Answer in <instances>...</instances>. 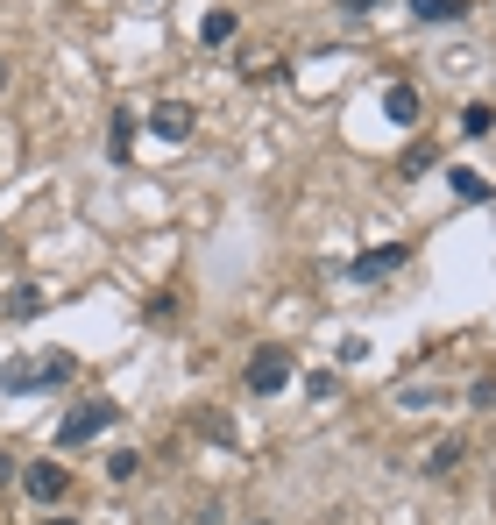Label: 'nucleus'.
<instances>
[{
    "label": "nucleus",
    "mask_w": 496,
    "mask_h": 525,
    "mask_svg": "<svg viewBox=\"0 0 496 525\" xmlns=\"http://www.w3.org/2000/svg\"><path fill=\"white\" fill-rule=\"evenodd\" d=\"M199 43H206V50H220V43H234V15H227V8H213V15L199 22Z\"/></svg>",
    "instance_id": "ddd939ff"
},
{
    "label": "nucleus",
    "mask_w": 496,
    "mask_h": 525,
    "mask_svg": "<svg viewBox=\"0 0 496 525\" xmlns=\"http://www.w3.org/2000/svg\"><path fill=\"white\" fill-rule=\"evenodd\" d=\"M135 469H142V462H135V455H128V447H114V455H107V476H114V483H128V476H135Z\"/></svg>",
    "instance_id": "dca6fc26"
},
{
    "label": "nucleus",
    "mask_w": 496,
    "mask_h": 525,
    "mask_svg": "<svg viewBox=\"0 0 496 525\" xmlns=\"http://www.w3.org/2000/svg\"><path fill=\"white\" fill-rule=\"evenodd\" d=\"M284 384H291V355H284V348L248 355V391H256V398H277Z\"/></svg>",
    "instance_id": "f03ea898"
},
{
    "label": "nucleus",
    "mask_w": 496,
    "mask_h": 525,
    "mask_svg": "<svg viewBox=\"0 0 496 525\" xmlns=\"http://www.w3.org/2000/svg\"><path fill=\"white\" fill-rule=\"evenodd\" d=\"M43 525H78V518H43Z\"/></svg>",
    "instance_id": "412c9836"
},
{
    "label": "nucleus",
    "mask_w": 496,
    "mask_h": 525,
    "mask_svg": "<svg viewBox=\"0 0 496 525\" xmlns=\"http://www.w3.org/2000/svg\"><path fill=\"white\" fill-rule=\"evenodd\" d=\"M411 15H419V22H461L468 0H411Z\"/></svg>",
    "instance_id": "9b49d317"
},
{
    "label": "nucleus",
    "mask_w": 496,
    "mask_h": 525,
    "mask_svg": "<svg viewBox=\"0 0 496 525\" xmlns=\"http://www.w3.org/2000/svg\"><path fill=\"white\" fill-rule=\"evenodd\" d=\"M0 391H8V398H22V391H36V362H8V369H0Z\"/></svg>",
    "instance_id": "f8f14e48"
},
{
    "label": "nucleus",
    "mask_w": 496,
    "mask_h": 525,
    "mask_svg": "<svg viewBox=\"0 0 496 525\" xmlns=\"http://www.w3.org/2000/svg\"><path fill=\"white\" fill-rule=\"evenodd\" d=\"M135 128H142V121L121 107V114H114V128H107V157H114V164H128V157H135Z\"/></svg>",
    "instance_id": "423d86ee"
},
{
    "label": "nucleus",
    "mask_w": 496,
    "mask_h": 525,
    "mask_svg": "<svg viewBox=\"0 0 496 525\" xmlns=\"http://www.w3.org/2000/svg\"><path fill=\"white\" fill-rule=\"evenodd\" d=\"M461 455H468V440H440L433 455H426V476H454V469H461Z\"/></svg>",
    "instance_id": "9d476101"
},
{
    "label": "nucleus",
    "mask_w": 496,
    "mask_h": 525,
    "mask_svg": "<svg viewBox=\"0 0 496 525\" xmlns=\"http://www.w3.org/2000/svg\"><path fill=\"white\" fill-rule=\"evenodd\" d=\"M192 128H199V114H192L185 100H156V107H149V135H156V142H192Z\"/></svg>",
    "instance_id": "7ed1b4c3"
},
{
    "label": "nucleus",
    "mask_w": 496,
    "mask_h": 525,
    "mask_svg": "<svg viewBox=\"0 0 496 525\" xmlns=\"http://www.w3.org/2000/svg\"><path fill=\"white\" fill-rule=\"evenodd\" d=\"M43 306H50V298H43L36 284H15V291H8V320H36Z\"/></svg>",
    "instance_id": "1a4fd4ad"
},
{
    "label": "nucleus",
    "mask_w": 496,
    "mask_h": 525,
    "mask_svg": "<svg viewBox=\"0 0 496 525\" xmlns=\"http://www.w3.org/2000/svg\"><path fill=\"white\" fill-rule=\"evenodd\" d=\"M71 369H78V355H71V348H50V362L36 369V391H57V384H71Z\"/></svg>",
    "instance_id": "0eeeda50"
},
{
    "label": "nucleus",
    "mask_w": 496,
    "mask_h": 525,
    "mask_svg": "<svg viewBox=\"0 0 496 525\" xmlns=\"http://www.w3.org/2000/svg\"><path fill=\"white\" fill-rule=\"evenodd\" d=\"M489 128H496V114H489V107H468V114H461V135H468V142H482Z\"/></svg>",
    "instance_id": "2eb2a0df"
},
{
    "label": "nucleus",
    "mask_w": 496,
    "mask_h": 525,
    "mask_svg": "<svg viewBox=\"0 0 496 525\" xmlns=\"http://www.w3.org/2000/svg\"><path fill=\"white\" fill-rule=\"evenodd\" d=\"M341 8H348V15H376V8H383V0H341Z\"/></svg>",
    "instance_id": "6ab92c4d"
},
{
    "label": "nucleus",
    "mask_w": 496,
    "mask_h": 525,
    "mask_svg": "<svg viewBox=\"0 0 496 525\" xmlns=\"http://www.w3.org/2000/svg\"><path fill=\"white\" fill-rule=\"evenodd\" d=\"M114 419H121V405H114V398H93V405H78V412L57 426V447H86V440H100Z\"/></svg>",
    "instance_id": "f257e3e1"
},
{
    "label": "nucleus",
    "mask_w": 496,
    "mask_h": 525,
    "mask_svg": "<svg viewBox=\"0 0 496 525\" xmlns=\"http://www.w3.org/2000/svg\"><path fill=\"white\" fill-rule=\"evenodd\" d=\"M468 398H475V405L489 412V405H496V377H475V384H468Z\"/></svg>",
    "instance_id": "a211bd4d"
},
{
    "label": "nucleus",
    "mask_w": 496,
    "mask_h": 525,
    "mask_svg": "<svg viewBox=\"0 0 496 525\" xmlns=\"http://www.w3.org/2000/svg\"><path fill=\"white\" fill-rule=\"evenodd\" d=\"M22 483H29V497H36V504H57V497L71 490V476H64L57 462H29V469H22Z\"/></svg>",
    "instance_id": "39448f33"
},
{
    "label": "nucleus",
    "mask_w": 496,
    "mask_h": 525,
    "mask_svg": "<svg viewBox=\"0 0 496 525\" xmlns=\"http://www.w3.org/2000/svg\"><path fill=\"white\" fill-rule=\"evenodd\" d=\"M0 483H15V462H8V447H0Z\"/></svg>",
    "instance_id": "aec40b11"
},
{
    "label": "nucleus",
    "mask_w": 496,
    "mask_h": 525,
    "mask_svg": "<svg viewBox=\"0 0 496 525\" xmlns=\"http://www.w3.org/2000/svg\"><path fill=\"white\" fill-rule=\"evenodd\" d=\"M383 114H390L397 128H404V121H419V86H390V93H383Z\"/></svg>",
    "instance_id": "6e6552de"
},
{
    "label": "nucleus",
    "mask_w": 496,
    "mask_h": 525,
    "mask_svg": "<svg viewBox=\"0 0 496 525\" xmlns=\"http://www.w3.org/2000/svg\"><path fill=\"white\" fill-rule=\"evenodd\" d=\"M199 433H206V440H213V447H227V440H234V426H227V419H220V412H213V419H199Z\"/></svg>",
    "instance_id": "f3484780"
},
{
    "label": "nucleus",
    "mask_w": 496,
    "mask_h": 525,
    "mask_svg": "<svg viewBox=\"0 0 496 525\" xmlns=\"http://www.w3.org/2000/svg\"><path fill=\"white\" fill-rule=\"evenodd\" d=\"M404 263H411V242H390V249L355 256V263H348V277H362V284H369V277H390V270H404Z\"/></svg>",
    "instance_id": "20e7f679"
},
{
    "label": "nucleus",
    "mask_w": 496,
    "mask_h": 525,
    "mask_svg": "<svg viewBox=\"0 0 496 525\" xmlns=\"http://www.w3.org/2000/svg\"><path fill=\"white\" fill-rule=\"evenodd\" d=\"M248 525H270V518H248Z\"/></svg>",
    "instance_id": "5701e85b"
},
{
    "label": "nucleus",
    "mask_w": 496,
    "mask_h": 525,
    "mask_svg": "<svg viewBox=\"0 0 496 525\" xmlns=\"http://www.w3.org/2000/svg\"><path fill=\"white\" fill-rule=\"evenodd\" d=\"M0 86H8V57H0Z\"/></svg>",
    "instance_id": "4be33fe9"
},
{
    "label": "nucleus",
    "mask_w": 496,
    "mask_h": 525,
    "mask_svg": "<svg viewBox=\"0 0 496 525\" xmlns=\"http://www.w3.org/2000/svg\"><path fill=\"white\" fill-rule=\"evenodd\" d=\"M489 192H496V185H489V178H482V171H468V164H461V171H454V199H468V206H482V199H489Z\"/></svg>",
    "instance_id": "4468645a"
}]
</instances>
